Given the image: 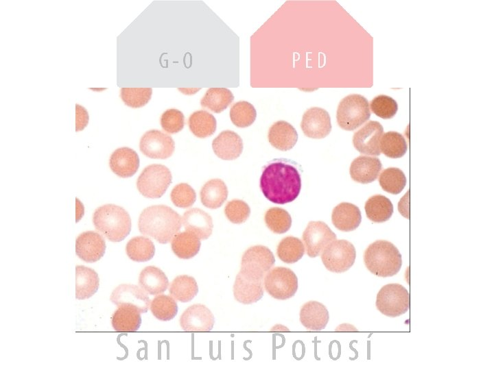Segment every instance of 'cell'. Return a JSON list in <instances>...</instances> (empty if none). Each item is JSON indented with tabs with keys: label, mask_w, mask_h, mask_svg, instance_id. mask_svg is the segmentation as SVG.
<instances>
[{
	"label": "cell",
	"mask_w": 494,
	"mask_h": 370,
	"mask_svg": "<svg viewBox=\"0 0 494 370\" xmlns=\"http://www.w3.org/2000/svg\"><path fill=\"white\" fill-rule=\"evenodd\" d=\"M180 325L186 332H209L214 325L211 311L204 305L198 304L188 307L180 317Z\"/></svg>",
	"instance_id": "cell-15"
},
{
	"label": "cell",
	"mask_w": 494,
	"mask_h": 370,
	"mask_svg": "<svg viewBox=\"0 0 494 370\" xmlns=\"http://www.w3.org/2000/svg\"><path fill=\"white\" fill-rule=\"evenodd\" d=\"M126 251L130 259L134 262H147L155 254L153 242L145 236H139L131 238L127 243Z\"/></svg>",
	"instance_id": "cell-35"
},
{
	"label": "cell",
	"mask_w": 494,
	"mask_h": 370,
	"mask_svg": "<svg viewBox=\"0 0 494 370\" xmlns=\"http://www.w3.org/2000/svg\"><path fill=\"white\" fill-rule=\"evenodd\" d=\"M151 88H121L120 97L125 105L138 108L146 105L151 99Z\"/></svg>",
	"instance_id": "cell-42"
},
{
	"label": "cell",
	"mask_w": 494,
	"mask_h": 370,
	"mask_svg": "<svg viewBox=\"0 0 494 370\" xmlns=\"http://www.w3.org/2000/svg\"><path fill=\"white\" fill-rule=\"evenodd\" d=\"M303 240L308 256L315 258L336 240V235L325 222L310 221L303 232Z\"/></svg>",
	"instance_id": "cell-11"
},
{
	"label": "cell",
	"mask_w": 494,
	"mask_h": 370,
	"mask_svg": "<svg viewBox=\"0 0 494 370\" xmlns=\"http://www.w3.org/2000/svg\"><path fill=\"white\" fill-rule=\"evenodd\" d=\"M380 160L375 157L360 156L355 158L350 166L351 178L361 184L375 181L381 170Z\"/></svg>",
	"instance_id": "cell-21"
},
{
	"label": "cell",
	"mask_w": 494,
	"mask_h": 370,
	"mask_svg": "<svg viewBox=\"0 0 494 370\" xmlns=\"http://www.w3.org/2000/svg\"><path fill=\"white\" fill-rule=\"evenodd\" d=\"M161 125L163 130L169 134L178 133L184 127V114L177 109H168L161 115Z\"/></svg>",
	"instance_id": "cell-46"
},
{
	"label": "cell",
	"mask_w": 494,
	"mask_h": 370,
	"mask_svg": "<svg viewBox=\"0 0 494 370\" xmlns=\"http://www.w3.org/2000/svg\"><path fill=\"white\" fill-rule=\"evenodd\" d=\"M99 286V278L95 270L84 265H76L75 299L90 298L97 291Z\"/></svg>",
	"instance_id": "cell-26"
},
{
	"label": "cell",
	"mask_w": 494,
	"mask_h": 370,
	"mask_svg": "<svg viewBox=\"0 0 494 370\" xmlns=\"http://www.w3.org/2000/svg\"><path fill=\"white\" fill-rule=\"evenodd\" d=\"M191 132L198 138L211 136L216 130V119L213 114L205 110L193 112L188 120Z\"/></svg>",
	"instance_id": "cell-32"
},
{
	"label": "cell",
	"mask_w": 494,
	"mask_h": 370,
	"mask_svg": "<svg viewBox=\"0 0 494 370\" xmlns=\"http://www.w3.org/2000/svg\"><path fill=\"white\" fill-rule=\"evenodd\" d=\"M228 197V189L225 183L220 179L208 181L200 190L202 204L207 208H220Z\"/></svg>",
	"instance_id": "cell-29"
},
{
	"label": "cell",
	"mask_w": 494,
	"mask_h": 370,
	"mask_svg": "<svg viewBox=\"0 0 494 370\" xmlns=\"http://www.w3.org/2000/svg\"><path fill=\"white\" fill-rule=\"evenodd\" d=\"M201 243L194 234L187 231L178 232L172 240L171 246L174 254L182 259L194 257L200 251Z\"/></svg>",
	"instance_id": "cell-30"
},
{
	"label": "cell",
	"mask_w": 494,
	"mask_h": 370,
	"mask_svg": "<svg viewBox=\"0 0 494 370\" xmlns=\"http://www.w3.org/2000/svg\"><path fill=\"white\" fill-rule=\"evenodd\" d=\"M110 300L117 307H131L140 313L147 312L151 302L147 293L141 287L130 284L117 286L112 292Z\"/></svg>",
	"instance_id": "cell-13"
},
{
	"label": "cell",
	"mask_w": 494,
	"mask_h": 370,
	"mask_svg": "<svg viewBox=\"0 0 494 370\" xmlns=\"http://www.w3.org/2000/svg\"><path fill=\"white\" fill-rule=\"evenodd\" d=\"M198 286L194 278L187 275H180L172 282L169 293L177 301L188 302L198 294Z\"/></svg>",
	"instance_id": "cell-33"
},
{
	"label": "cell",
	"mask_w": 494,
	"mask_h": 370,
	"mask_svg": "<svg viewBox=\"0 0 494 370\" xmlns=\"http://www.w3.org/2000/svg\"><path fill=\"white\" fill-rule=\"evenodd\" d=\"M410 304L409 292L403 286L397 283L382 286L375 301L377 309L389 317L403 314L409 310Z\"/></svg>",
	"instance_id": "cell-6"
},
{
	"label": "cell",
	"mask_w": 494,
	"mask_h": 370,
	"mask_svg": "<svg viewBox=\"0 0 494 370\" xmlns=\"http://www.w3.org/2000/svg\"><path fill=\"white\" fill-rule=\"evenodd\" d=\"M106 248L104 237L94 231L84 232L75 240V254L86 262L93 263L100 260Z\"/></svg>",
	"instance_id": "cell-16"
},
{
	"label": "cell",
	"mask_w": 494,
	"mask_h": 370,
	"mask_svg": "<svg viewBox=\"0 0 494 370\" xmlns=\"http://www.w3.org/2000/svg\"><path fill=\"white\" fill-rule=\"evenodd\" d=\"M233 99L234 96L229 89L210 88L202 98L200 104L215 113H220L227 108Z\"/></svg>",
	"instance_id": "cell-34"
},
{
	"label": "cell",
	"mask_w": 494,
	"mask_h": 370,
	"mask_svg": "<svg viewBox=\"0 0 494 370\" xmlns=\"http://www.w3.org/2000/svg\"><path fill=\"white\" fill-rule=\"evenodd\" d=\"M331 221L339 230L350 232L355 230L362 221L361 212L354 204L343 202L336 206L332 212Z\"/></svg>",
	"instance_id": "cell-24"
},
{
	"label": "cell",
	"mask_w": 494,
	"mask_h": 370,
	"mask_svg": "<svg viewBox=\"0 0 494 370\" xmlns=\"http://www.w3.org/2000/svg\"><path fill=\"white\" fill-rule=\"evenodd\" d=\"M264 219L267 227L276 234L285 233L292 225L291 216L283 208H270L266 211Z\"/></svg>",
	"instance_id": "cell-41"
},
{
	"label": "cell",
	"mask_w": 494,
	"mask_h": 370,
	"mask_svg": "<svg viewBox=\"0 0 494 370\" xmlns=\"http://www.w3.org/2000/svg\"><path fill=\"white\" fill-rule=\"evenodd\" d=\"M380 151L391 158L403 156L408 149L404 137L397 132H388L382 134L379 143Z\"/></svg>",
	"instance_id": "cell-36"
},
{
	"label": "cell",
	"mask_w": 494,
	"mask_h": 370,
	"mask_svg": "<svg viewBox=\"0 0 494 370\" xmlns=\"http://www.w3.org/2000/svg\"><path fill=\"white\" fill-rule=\"evenodd\" d=\"M150 309L158 320L167 321L174 319L178 312L175 299L167 295H157L150 302Z\"/></svg>",
	"instance_id": "cell-38"
},
{
	"label": "cell",
	"mask_w": 494,
	"mask_h": 370,
	"mask_svg": "<svg viewBox=\"0 0 494 370\" xmlns=\"http://www.w3.org/2000/svg\"><path fill=\"white\" fill-rule=\"evenodd\" d=\"M139 285L146 293L157 295L167 289L169 280L161 269L148 266L139 274Z\"/></svg>",
	"instance_id": "cell-27"
},
{
	"label": "cell",
	"mask_w": 494,
	"mask_h": 370,
	"mask_svg": "<svg viewBox=\"0 0 494 370\" xmlns=\"http://www.w3.org/2000/svg\"><path fill=\"white\" fill-rule=\"evenodd\" d=\"M111 323L116 332H136L141 324L140 312L131 307L119 306L112 316Z\"/></svg>",
	"instance_id": "cell-28"
},
{
	"label": "cell",
	"mask_w": 494,
	"mask_h": 370,
	"mask_svg": "<svg viewBox=\"0 0 494 370\" xmlns=\"http://www.w3.org/2000/svg\"><path fill=\"white\" fill-rule=\"evenodd\" d=\"M267 293L279 300L293 297L298 289V278L292 270L283 267L270 269L263 279Z\"/></svg>",
	"instance_id": "cell-9"
},
{
	"label": "cell",
	"mask_w": 494,
	"mask_h": 370,
	"mask_svg": "<svg viewBox=\"0 0 494 370\" xmlns=\"http://www.w3.org/2000/svg\"><path fill=\"white\" fill-rule=\"evenodd\" d=\"M370 116L368 101L361 95H349L344 97L338 106L337 122L344 130H355L367 121Z\"/></svg>",
	"instance_id": "cell-5"
},
{
	"label": "cell",
	"mask_w": 494,
	"mask_h": 370,
	"mask_svg": "<svg viewBox=\"0 0 494 370\" xmlns=\"http://www.w3.org/2000/svg\"><path fill=\"white\" fill-rule=\"evenodd\" d=\"M305 254V247L302 241L294 236L283 238L279 243L277 254L279 259L287 264H292L299 260Z\"/></svg>",
	"instance_id": "cell-37"
},
{
	"label": "cell",
	"mask_w": 494,
	"mask_h": 370,
	"mask_svg": "<svg viewBox=\"0 0 494 370\" xmlns=\"http://www.w3.org/2000/svg\"><path fill=\"white\" fill-rule=\"evenodd\" d=\"M364 209L368 219L375 223L388 221L393 213L392 202L381 195H375L368 199Z\"/></svg>",
	"instance_id": "cell-31"
},
{
	"label": "cell",
	"mask_w": 494,
	"mask_h": 370,
	"mask_svg": "<svg viewBox=\"0 0 494 370\" xmlns=\"http://www.w3.org/2000/svg\"><path fill=\"white\" fill-rule=\"evenodd\" d=\"M320 257L327 270L333 273H343L353 265L356 251L351 242L336 240L324 249Z\"/></svg>",
	"instance_id": "cell-10"
},
{
	"label": "cell",
	"mask_w": 494,
	"mask_h": 370,
	"mask_svg": "<svg viewBox=\"0 0 494 370\" xmlns=\"http://www.w3.org/2000/svg\"><path fill=\"white\" fill-rule=\"evenodd\" d=\"M304 134L311 138H323L331 130V118L325 110L314 107L305 112L301 123Z\"/></svg>",
	"instance_id": "cell-17"
},
{
	"label": "cell",
	"mask_w": 494,
	"mask_h": 370,
	"mask_svg": "<svg viewBox=\"0 0 494 370\" xmlns=\"http://www.w3.org/2000/svg\"><path fill=\"white\" fill-rule=\"evenodd\" d=\"M274 262V256L269 248L255 245L244 253L239 273L250 280H263Z\"/></svg>",
	"instance_id": "cell-7"
},
{
	"label": "cell",
	"mask_w": 494,
	"mask_h": 370,
	"mask_svg": "<svg viewBox=\"0 0 494 370\" xmlns=\"http://www.w3.org/2000/svg\"><path fill=\"white\" fill-rule=\"evenodd\" d=\"M224 213L231 222L240 224L245 222L249 217L250 208L244 201L233 199L226 205Z\"/></svg>",
	"instance_id": "cell-45"
},
{
	"label": "cell",
	"mask_w": 494,
	"mask_h": 370,
	"mask_svg": "<svg viewBox=\"0 0 494 370\" xmlns=\"http://www.w3.org/2000/svg\"><path fill=\"white\" fill-rule=\"evenodd\" d=\"M379 182L385 191L397 195L400 193L406 185V177L403 172L395 167L384 169L380 174Z\"/></svg>",
	"instance_id": "cell-39"
},
{
	"label": "cell",
	"mask_w": 494,
	"mask_h": 370,
	"mask_svg": "<svg viewBox=\"0 0 494 370\" xmlns=\"http://www.w3.org/2000/svg\"><path fill=\"white\" fill-rule=\"evenodd\" d=\"M263 293V280H250L237 273L233 284V295L237 301L244 304L255 303Z\"/></svg>",
	"instance_id": "cell-23"
},
{
	"label": "cell",
	"mask_w": 494,
	"mask_h": 370,
	"mask_svg": "<svg viewBox=\"0 0 494 370\" xmlns=\"http://www.w3.org/2000/svg\"><path fill=\"white\" fill-rule=\"evenodd\" d=\"M169 169L162 164H150L141 172L137 181L139 193L147 198H160L172 182Z\"/></svg>",
	"instance_id": "cell-8"
},
{
	"label": "cell",
	"mask_w": 494,
	"mask_h": 370,
	"mask_svg": "<svg viewBox=\"0 0 494 370\" xmlns=\"http://www.w3.org/2000/svg\"><path fill=\"white\" fill-rule=\"evenodd\" d=\"M139 149L150 158L166 159L173 154L175 143L170 136L157 130H151L141 138Z\"/></svg>",
	"instance_id": "cell-12"
},
{
	"label": "cell",
	"mask_w": 494,
	"mask_h": 370,
	"mask_svg": "<svg viewBox=\"0 0 494 370\" xmlns=\"http://www.w3.org/2000/svg\"><path fill=\"white\" fill-rule=\"evenodd\" d=\"M93 223L95 229L112 242L124 240L131 231L129 214L124 208L115 204L97 208L93 215Z\"/></svg>",
	"instance_id": "cell-4"
},
{
	"label": "cell",
	"mask_w": 494,
	"mask_h": 370,
	"mask_svg": "<svg viewBox=\"0 0 494 370\" xmlns=\"http://www.w3.org/2000/svg\"><path fill=\"white\" fill-rule=\"evenodd\" d=\"M268 138L272 146L281 151L293 148L298 140L295 128L289 123L279 121L269 129Z\"/></svg>",
	"instance_id": "cell-25"
},
{
	"label": "cell",
	"mask_w": 494,
	"mask_h": 370,
	"mask_svg": "<svg viewBox=\"0 0 494 370\" xmlns=\"http://www.w3.org/2000/svg\"><path fill=\"white\" fill-rule=\"evenodd\" d=\"M89 114L82 106L75 105V131L82 130L88 124Z\"/></svg>",
	"instance_id": "cell-47"
},
{
	"label": "cell",
	"mask_w": 494,
	"mask_h": 370,
	"mask_svg": "<svg viewBox=\"0 0 494 370\" xmlns=\"http://www.w3.org/2000/svg\"><path fill=\"white\" fill-rule=\"evenodd\" d=\"M182 226V217L167 206L154 205L145 208L141 213L138 227L139 232L154 238L161 244L172 241Z\"/></svg>",
	"instance_id": "cell-2"
},
{
	"label": "cell",
	"mask_w": 494,
	"mask_h": 370,
	"mask_svg": "<svg viewBox=\"0 0 494 370\" xmlns=\"http://www.w3.org/2000/svg\"><path fill=\"white\" fill-rule=\"evenodd\" d=\"M364 262L367 269L381 278L396 275L402 266V258L398 249L392 243L378 240L365 250Z\"/></svg>",
	"instance_id": "cell-3"
},
{
	"label": "cell",
	"mask_w": 494,
	"mask_h": 370,
	"mask_svg": "<svg viewBox=\"0 0 494 370\" xmlns=\"http://www.w3.org/2000/svg\"><path fill=\"white\" fill-rule=\"evenodd\" d=\"M257 112L249 102L240 101L233 105L230 110L232 123L238 127H246L255 121Z\"/></svg>",
	"instance_id": "cell-40"
},
{
	"label": "cell",
	"mask_w": 494,
	"mask_h": 370,
	"mask_svg": "<svg viewBox=\"0 0 494 370\" xmlns=\"http://www.w3.org/2000/svg\"><path fill=\"white\" fill-rule=\"evenodd\" d=\"M170 196L173 204L176 207L182 208L191 207L196 199L195 190L191 186L185 183H181L174 186Z\"/></svg>",
	"instance_id": "cell-44"
},
{
	"label": "cell",
	"mask_w": 494,
	"mask_h": 370,
	"mask_svg": "<svg viewBox=\"0 0 494 370\" xmlns=\"http://www.w3.org/2000/svg\"><path fill=\"white\" fill-rule=\"evenodd\" d=\"M260 188L263 195L272 203L292 202L301 191L299 172L295 166L284 162H271L263 171Z\"/></svg>",
	"instance_id": "cell-1"
},
{
	"label": "cell",
	"mask_w": 494,
	"mask_h": 370,
	"mask_svg": "<svg viewBox=\"0 0 494 370\" xmlns=\"http://www.w3.org/2000/svg\"><path fill=\"white\" fill-rule=\"evenodd\" d=\"M370 109L377 116L384 119H389L396 114L398 105L397 101L392 97L380 95L371 101Z\"/></svg>",
	"instance_id": "cell-43"
},
{
	"label": "cell",
	"mask_w": 494,
	"mask_h": 370,
	"mask_svg": "<svg viewBox=\"0 0 494 370\" xmlns=\"http://www.w3.org/2000/svg\"><path fill=\"white\" fill-rule=\"evenodd\" d=\"M182 225L185 231L196 235L200 240L207 239L211 235L213 227L211 217L197 208L189 209L184 213Z\"/></svg>",
	"instance_id": "cell-19"
},
{
	"label": "cell",
	"mask_w": 494,
	"mask_h": 370,
	"mask_svg": "<svg viewBox=\"0 0 494 370\" xmlns=\"http://www.w3.org/2000/svg\"><path fill=\"white\" fill-rule=\"evenodd\" d=\"M329 319L325 306L316 301L305 303L300 310V321L309 330L320 331L325 328Z\"/></svg>",
	"instance_id": "cell-22"
},
{
	"label": "cell",
	"mask_w": 494,
	"mask_h": 370,
	"mask_svg": "<svg viewBox=\"0 0 494 370\" xmlns=\"http://www.w3.org/2000/svg\"><path fill=\"white\" fill-rule=\"evenodd\" d=\"M383 132L380 123L370 121L353 134V146L361 153L379 156V143Z\"/></svg>",
	"instance_id": "cell-14"
},
{
	"label": "cell",
	"mask_w": 494,
	"mask_h": 370,
	"mask_svg": "<svg viewBox=\"0 0 494 370\" xmlns=\"http://www.w3.org/2000/svg\"><path fill=\"white\" fill-rule=\"evenodd\" d=\"M109 166L112 171L123 178L134 175L139 166L137 153L131 148L124 147L115 150L110 156Z\"/></svg>",
	"instance_id": "cell-18"
},
{
	"label": "cell",
	"mask_w": 494,
	"mask_h": 370,
	"mask_svg": "<svg viewBox=\"0 0 494 370\" xmlns=\"http://www.w3.org/2000/svg\"><path fill=\"white\" fill-rule=\"evenodd\" d=\"M212 147L215 154L225 160L237 158L243 151L241 137L231 130H224L213 139Z\"/></svg>",
	"instance_id": "cell-20"
}]
</instances>
